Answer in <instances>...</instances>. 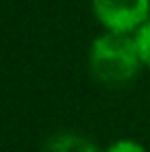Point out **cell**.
I'll list each match as a JSON object with an SVG mask.
<instances>
[{
	"mask_svg": "<svg viewBox=\"0 0 150 152\" xmlns=\"http://www.w3.org/2000/svg\"><path fill=\"white\" fill-rule=\"evenodd\" d=\"M91 72L105 84H121L136 76L142 60L134 37L125 33H105L93 41Z\"/></svg>",
	"mask_w": 150,
	"mask_h": 152,
	"instance_id": "6da1fadb",
	"label": "cell"
},
{
	"mask_svg": "<svg viewBox=\"0 0 150 152\" xmlns=\"http://www.w3.org/2000/svg\"><path fill=\"white\" fill-rule=\"evenodd\" d=\"M93 12L109 33H132L150 21V0H93Z\"/></svg>",
	"mask_w": 150,
	"mask_h": 152,
	"instance_id": "7a4b0ae2",
	"label": "cell"
},
{
	"mask_svg": "<svg viewBox=\"0 0 150 152\" xmlns=\"http://www.w3.org/2000/svg\"><path fill=\"white\" fill-rule=\"evenodd\" d=\"M45 152H99V150L95 144H91L89 140H84L76 134H58L48 142Z\"/></svg>",
	"mask_w": 150,
	"mask_h": 152,
	"instance_id": "3957f363",
	"label": "cell"
},
{
	"mask_svg": "<svg viewBox=\"0 0 150 152\" xmlns=\"http://www.w3.org/2000/svg\"><path fill=\"white\" fill-rule=\"evenodd\" d=\"M134 41H136V48H138V53H140L142 64L150 66V21H146L144 25L136 31Z\"/></svg>",
	"mask_w": 150,
	"mask_h": 152,
	"instance_id": "277c9868",
	"label": "cell"
},
{
	"mask_svg": "<svg viewBox=\"0 0 150 152\" xmlns=\"http://www.w3.org/2000/svg\"><path fill=\"white\" fill-rule=\"evenodd\" d=\"M107 152H144V148L138 144V142H132V140H121V142H115L113 146H109Z\"/></svg>",
	"mask_w": 150,
	"mask_h": 152,
	"instance_id": "5b68a950",
	"label": "cell"
}]
</instances>
